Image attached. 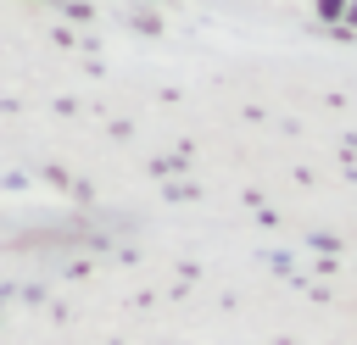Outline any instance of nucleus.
Masks as SVG:
<instances>
[{
  "label": "nucleus",
  "instance_id": "f257e3e1",
  "mask_svg": "<svg viewBox=\"0 0 357 345\" xmlns=\"http://www.w3.org/2000/svg\"><path fill=\"white\" fill-rule=\"evenodd\" d=\"M312 11H318L324 22H340V17L351 11V0H312Z\"/></svg>",
  "mask_w": 357,
  "mask_h": 345
},
{
  "label": "nucleus",
  "instance_id": "f03ea898",
  "mask_svg": "<svg viewBox=\"0 0 357 345\" xmlns=\"http://www.w3.org/2000/svg\"><path fill=\"white\" fill-rule=\"evenodd\" d=\"M28 6H50V0H28Z\"/></svg>",
  "mask_w": 357,
  "mask_h": 345
}]
</instances>
